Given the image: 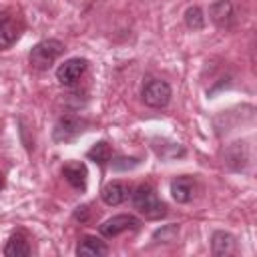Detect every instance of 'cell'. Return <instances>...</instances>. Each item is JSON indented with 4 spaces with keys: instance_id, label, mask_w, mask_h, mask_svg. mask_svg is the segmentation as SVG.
<instances>
[{
    "instance_id": "obj_1",
    "label": "cell",
    "mask_w": 257,
    "mask_h": 257,
    "mask_svg": "<svg viewBox=\"0 0 257 257\" xmlns=\"http://www.w3.org/2000/svg\"><path fill=\"white\" fill-rule=\"evenodd\" d=\"M131 201H133V207L145 219L157 221V219H163L167 215V205L159 199V195H157V191L151 183H141L131 193Z\"/></svg>"
},
{
    "instance_id": "obj_2",
    "label": "cell",
    "mask_w": 257,
    "mask_h": 257,
    "mask_svg": "<svg viewBox=\"0 0 257 257\" xmlns=\"http://www.w3.org/2000/svg\"><path fill=\"white\" fill-rule=\"evenodd\" d=\"M64 52V44L58 38H44L40 42H36L28 54L32 68L36 70H46L50 68V64H54V60Z\"/></svg>"
},
{
    "instance_id": "obj_3",
    "label": "cell",
    "mask_w": 257,
    "mask_h": 257,
    "mask_svg": "<svg viewBox=\"0 0 257 257\" xmlns=\"http://www.w3.org/2000/svg\"><path fill=\"white\" fill-rule=\"evenodd\" d=\"M141 98L147 106L151 108H163L169 104L171 100V86L169 82L165 80H159V78H151L143 84V90H141Z\"/></svg>"
},
{
    "instance_id": "obj_4",
    "label": "cell",
    "mask_w": 257,
    "mask_h": 257,
    "mask_svg": "<svg viewBox=\"0 0 257 257\" xmlns=\"http://www.w3.org/2000/svg\"><path fill=\"white\" fill-rule=\"evenodd\" d=\"M86 128V120L76 116V114H62L52 131V139L56 143H70L74 141L78 135H82Z\"/></svg>"
},
{
    "instance_id": "obj_5",
    "label": "cell",
    "mask_w": 257,
    "mask_h": 257,
    "mask_svg": "<svg viewBox=\"0 0 257 257\" xmlns=\"http://www.w3.org/2000/svg\"><path fill=\"white\" fill-rule=\"evenodd\" d=\"M139 227H141V221L135 215H114L108 221H104L98 227V231H100L102 237L110 239V237H116L124 231H137Z\"/></svg>"
},
{
    "instance_id": "obj_6",
    "label": "cell",
    "mask_w": 257,
    "mask_h": 257,
    "mask_svg": "<svg viewBox=\"0 0 257 257\" xmlns=\"http://www.w3.org/2000/svg\"><path fill=\"white\" fill-rule=\"evenodd\" d=\"M86 68H88V60L86 58H80V56L68 58L64 64H60L56 68V78H58L60 84L70 86V84H74L86 72Z\"/></svg>"
},
{
    "instance_id": "obj_7",
    "label": "cell",
    "mask_w": 257,
    "mask_h": 257,
    "mask_svg": "<svg viewBox=\"0 0 257 257\" xmlns=\"http://www.w3.org/2000/svg\"><path fill=\"white\" fill-rule=\"evenodd\" d=\"M22 32V24L18 18L10 16V14H2L0 16V50L10 48Z\"/></svg>"
},
{
    "instance_id": "obj_8",
    "label": "cell",
    "mask_w": 257,
    "mask_h": 257,
    "mask_svg": "<svg viewBox=\"0 0 257 257\" xmlns=\"http://www.w3.org/2000/svg\"><path fill=\"white\" fill-rule=\"evenodd\" d=\"M128 195H131V187L126 183H122V181H110L100 191L102 201L106 205H110V207H116V205L124 203L128 199Z\"/></svg>"
},
{
    "instance_id": "obj_9",
    "label": "cell",
    "mask_w": 257,
    "mask_h": 257,
    "mask_svg": "<svg viewBox=\"0 0 257 257\" xmlns=\"http://www.w3.org/2000/svg\"><path fill=\"white\" fill-rule=\"evenodd\" d=\"M62 175L64 179L68 181L70 187L78 189V191H84L86 189V179H88V171H86V165L80 163V161H70L62 167Z\"/></svg>"
},
{
    "instance_id": "obj_10",
    "label": "cell",
    "mask_w": 257,
    "mask_h": 257,
    "mask_svg": "<svg viewBox=\"0 0 257 257\" xmlns=\"http://www.w3.org/2000/svg\"><path fill=\"white\" fill-rule=\"evenodd\" d=\"M195 195V181L193 177H175L171 181V197L177 201V203H189Z\"/></svg>"
},
{
    "instance_id": "obj_11",
    "label": "cell",
    "mask_w": 257,
    "mask_h": 257,
    "mask_svg": "<svg viewBox=\"0 0 257 257\" xmlns=\"http://www.w3.org/2000/svg\"><path fill=\"white\" fill-rule=\"evenodd\" d=\"M76 255H88V257H104L108 255V247L104 241H100L98 237H92V235H86L78 247H76Z\"/></svg>"
},
{
    "instance_id": "obj_12",
    "label": "cell",
    "mask_w": 257,
    "mask_h": 257,
    "mask_svg": "<svg viewBox=\"0 0 257 257\" xmlns=\"http://www.w3.org/2000/svg\"><path fill=\"white\" fill-rule=\"evenodd\" d=\"M209 16L217 26H227L233 18V4L231 0H217L209 6Z\"/></svg>"
},
{
    "instance_id": "obj_13",
    "label": "cell",
    "mask_w": 257,
    "mask_h": 257,
    "mask_svg": "<svg viewBox=\"0 0 257 257\" xmlns=\"http://www.w3.org/2000/svg\"><path fill=\"white\" fill-rule=\"evenodd\" d=\"M4 255L6 257H28L30 255V245L24 233H14L4 245Z\"/></svg>"
},
{
    "instance_id": "obj_14",
    "label": "cell",
    "mask_w": 257,
    "mask_h": 257,
    "mask_svg": "<svg viewBox=\"0 0 257 257\" xmlns=\"http://www.w3.org/2000/svg\"><path fill=\"white\" fill-rule=\"evenodd\" d=\"M235 249V237L225 231H215L211 237V251L213 255H229Z\"/></svg>"
},
{
    "instance_id": "obj_15",
    "label": "cell",
    "mask_w": 257,
    "mask_h": 257,
    "mask_svg": "<svg viewBox=\"0 0 257 257\" xmlns=\"http://www.w3.org/2000/svg\"><path fill=\"white\" fill-rule=\"evenodd\" d=\"M86 157H88L90 161H94L96 165L104 167V165L110 163V159H112V147H110L106 141H98V143H94V145L88 149Z\"/></svg>"
},
{
    "instance_id": "obj_16",
    "label": "cell",
    "mask_w": 257,
    "mask_h": 257,
    "mask_svg": "<svg viewBox=\"0 0 257 257\" xmlns=\"http://www.w3.org/2000/svg\"><path fill=\"white\" fill-rule=\"evenodd\" d=\"M153 149L161 159H175V157H183L185 149L179 143H169V141H153Z\"/></svg>"
},
{
    "instance_id": "obj_17",
    "label": "cell",
    "mask_w": 257,
    "mask_h": 257,
    "mask_svg": "<svg viewBox=\"0 0 257 257\" xmlns=\"http://www.w3.org/2000/svg\"><path fill=\"white\" fill-rule=\"evenodd\" d=\"M185 24L187 28L191 30H201L205 26V16H203V10L199 6H189L185 10Z\"/></svg>"
},
{
    "instance_id": "obj_18",
    "label": "cell",
    "mask_w": 257,
    "mask_h": 257,
    "mask_svg": "<svg viewBox=\"0 0 257 257\" xmlns=\"http://www.w3.org/2000/svg\"><path fill=\"white\" fill-rule=\"evenodd\" d=\"M141 161L137 157H116V159H110V165L114 171H131L139 165Z\"/></svg>"
},
{
    "instance_id": "obj_19",
    "label": "cell",
    "mask_w": 257,
    "mask_h": 257,
    "mask_svg": "<svg viewBox=\"0 0 257 257\" xmlns=\"http://www.w3.org/2000/svg\"><path fill=\"white\" fill-rule=\"evenodd\" d=\"M177 233H179V225H167L155 233V239H161L163 243H171V241H175Z\"/></svg>"
},
{
    "instance_id": "obj_20",
    "label": "cell",
    "mask_w": 257,
    "mask_h": 257,
    "mask_svg": "<svg viewBox=\"0 0 257 257\" xmlns=\"http://www.w3.org/2000/svg\"><path fill=\"white\" fill-rule=\"evenodd\" d=\"M74 219H78V221H86V219H88V207H86V205L76 207V211H74Z\"/></svg>"
},
{
    "instance_id": "obj_21",
    "label": "cell",
    "mask_w": 257,
    "mask_h": 257,
    "mask_svg": "<svg viewBox=\"0 0 257 257\" xmlns=\"http://www.w3.org/2000/svg\"><path fill=\"white\" fill-rule=\"evenodd\" d=\"M2 187H4V175L0 173V189H2Z\"/></svg>"
}]
</instances>
